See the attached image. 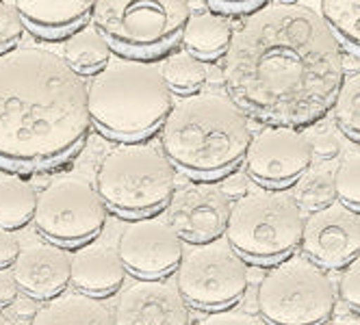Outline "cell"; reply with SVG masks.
Listing matches in <instances>:
<instances>
[{
  "label": "cell",
  "instance_id": "6da1fadb",
  "mask_svg": "<svg viewBox=\"0 0 360 325\" xmlns=\"http://www.w3.org/2000/svg\"><path fill=\"white\" fill-rule=\"evenodd\" d=\"M224 83L248 113L282 126L323 117L345 81L341 39L302 3H267L235 31L224 55Z\"/></svg>",
  "mask_w": 360,
  "mask_h": 325
},
{
  "label": "cell",
  "instance_id": "7a4b0ae2",
  "mask_svg": "<svg viewBox=\"0 0 360 325\" xmlns=\"http://www.w3.org/2000/svg\"><path fill=\"white\" fill-rule=\"evenodd\" d=\"M89 124L87 85L63 57L37 46L0 55V161L57 163L83 143Z\"/></svg>",
  "mask_w": 360,
  "mask_h": 325
},
{
  "label": "cell",
  "instance_id": "3957f363",
  "mask_svg": "<svg viewBox=\"0 0 360 325\" xmlns=\"http://www.w3.org/2000/svg\"><path fill=\"white\" fill-rule=\"evenodd\" d=\"M252 143L248 113L221 93H191L172 107L161 145L167 159L195 176L235 169Z\"/></svg>",
  "mask_w": 360,
  "mask_h": 325
},
{
  "label": "cell",
  "instance_id": "277c9868",
  "mask_svg": "<svg viewBox=\"0 0 360 325\" xmlns=\"http://www.w3.org/2000/svg\"><path fill=\"white\" fill-rule=\"evenodd\" d=\"M89 117L113 139H141L172 111V89L159 67L146 61H115L94 74L87 87Z\"/></svg>",
  "mask_w": 360,
  "mask_h": 325
},
{
  "label": "cell",
  "instance_id": "5b68a950",
  "mask_svg": "<svg viewBox=\"0 0 360 325\" xmlns=\"http://www.w3.org/2000/svg\"><path fill=\"white\" fill-rule=\"evenodd\" d=\"M96 189L113 211L148 215L169 202L176 189V169L159 147L122 143L100 161Z\"/></svg>",
  "mask_w": 360,
  "mask_h": 325
},
{
  "label": "cell",
  "instance_id": "8992f818",
  "mask_svg": "<svg viewBox=\"0 0 360 325\" xmlns=\"http://www.w3.org/2000/svg\"><path fill=\"white\" fill-rule=\"evenodd\" d=\"M302 206L289 191L254 189L230 208L226 237L241 256L278 260L289 256L302 241Z\"/></svg>",
  "mask_w": 360,
  "mask_h": 325
},
{
  "label": "cell",
  "instance_id": "52a82bcc",
  "mask_svg": "<svg viewBox=\"0 0 360 325\" xmlns=\"http://www.w3.org/2000/svg\"><path fill=\"white\" fill-rule=\"evenodd\" d=\"M191 7L185 0H102L94 5L96 27L122 55H161L183 37Z\"/></svg>",
  "mask_w": 360,
  "mask_h": 325
},
{
  "label": "cell",
  "instance_id": "ba28073f",
  "mask_svg": "<svg viewBox=\"0 0 360 325\" xmlns=\"http://www.w3.org/2000/svg\"><path fill=\"white\" fill-rule=\"evenodd\" d=\"M256 304L269 325H323L337 308V291L323 267L289 256L263 276Z\"/></svg>",
  "mask_w": 360,
  "mask_h": 325
},
{
  "label": "cell",
  "instance_id": "9c48e42d",
  "mask_svg": "<svg viewBox=\"0 0 360 325\" xmlns=\"http://www.w3.org/2000/svg\"><path fill=\"white\" fill-rule=\"evenodd\" d=\"M176 286L195 308L221 310L245 295L250 273L243 256L228 241L191 245L178 263Z\"/></svg>",
  "mask_w": 360,
  "mask_h": 325
},
{
  "label": "cell",
  "instance_id": "30bf717a",
  "mask_svg": "<svg viewBox=\"0 0 360 325\" xmlns=\"http://www.w3.org/2000/svg\"><path fill=\"white\" fill-rule=\"evenodd\" d=\"M33 221L46 239L79 245L102 230L107 221V204L85 178L63 176L37 195Z\"/></svg>",
  "mask_w": 360,
  "mask_h": 325
},
{
  "label": "cell",
  "instance_id": "8fae6325",
  "mask_svg": "<svg viewBox=\"0 0 360 325\" xmlns=\"http://www.w3.org/2000/svg\"><path fill=\"white\" fill-rule=\"evenodd\" d=\"M311 163L313 147L308 135L282 124H271L254 135L245 154L248 173L269 187H282L297 180Z\"/></svg>",
  "mask_w": 360,
  "mask_h": 325
},
{
  "label": "cell",
  "instance_id": "7c38bea8",
  "mask_svg": "<svg viewBox=\"0 0 360 325\" xmlns=\"http://www.w3.org/2000/svg\"><path fill=\"white\" fill-rule=\"evenodd\" d=\"M185 254L183 239L161 217H139L126 223L117 241L124 267L141 278H161L174 271Z\"/></svg>",
  "mask_w": 360,
  "mask_h": 325
},
{
  "label": "cell",
  "instance_id": "4fadbf2b",
  "mask_svg": "<svg viewBox=\"0 0 360 325\" xmlns=\"http://www.w3.org/2000/svg\"><path fill=\"white\" fill-rule=\"evenodd\" d=\"M302 249L323 269H341L360 256V215L332 202L304 219Z\"/></svg>",
  "mask_w": 360,
  "mask_h": 325
},
{
  "label": "cell",
  "instance_id": "5bb4252c",
  "mask_svg": "<svg viewBox=\"0 0 360 325\" xmlns=\"http://www.w3.org/2000/svg\"><path fill=\"white\" fill-rule=\"evenodd\" d=\"M228 217V195L215 185H185L167 202V221L191 245L219 239L226 232Z\"/></svg>",
  "mask_w": 360,
  "mask_h": 325
},
{
  "label": "cell",
  "instance_id": "9a60e30c",
  "mask_svg": "<svg viewBox=\"0 0 360 325\" xmlns=\"http://www.w3.org/2000/svg\"><path fill=\"white\" fill-rule=\"evenodd\" d=\"M115 325H189V302L176 284L143 278L122 291L115 302Z\"/></svg>",
  "mask_w": 360,
  "mask_h": 325
},
{
  "label": "cell",
  "instance_id": "2e32d148",
  "mask_svg": "<svg viewBox=\"0 0 360 325\" xmlns=\"http://www.w3.org/2000/svg\"><path fill=\"white\" fill-rule=\"evenodd\" d=\"M18 286L33 299H55L72 282V256L59 243H31L13 260Z\"/></svg>",
  "mask_w": 360,
  "mask_h": 325
},
{
  "label": "cell",
  "instance_id": "e0dca14e",
  "mask_svg": "<svg viewBox=\"0 0 360 325\" xmlns=\"http://www.w3.org/2000/svg\"><path fill=\"white\" fill-rule=\"evenodd\" d=\"M126 278V267L109 245L87 243L72 254V284L85 295L115 293Z\"/></svg>",
  "mask_w": 360,
  "mask_h": 325
},
{
  "label": "cell",
  "instance_id": "ac0fdd59",
  "mask_svg": "<svg viewBox=\"0 0 360 325\" xmlns=\"http://www.w3.org/2000/svg\"><path fill=\"white\" fill-rule=\"evenodd\" d=\"M22 22L27 27L41 35V37H61L70 31L83 27V22L94 13V3H31V0H20L15 3Z\"/></svg>",
  "mask_w": 360,
  "mask_h": 325
},
{
  "label": "cell",
  "instance_id": "d6986e66",
  "mask_svg": "<svg viewBox=\"0 0 360 325\" xmlns=\"http://www.w3.org/2000/svg\"><path fill=\"white\" fill-rule=\"evenodd\" d=\"M29 325H115V317L98 297L61 293L37 308Z\"/></svg>",
  "mask_w": 360,
  "mask_h": 325
},
{
  "label": "cell",
  "instance_id": "ffe728a7",
  "mask_svg": "<svg viewBox=\"0 0 360 325\" xmlns=\"http://www.w3.org/2000/svg\"><path fill=\"white\" fill-rule=\"evenodd\" d=\"M233 27L230 22L217 13L204 11L189 18L183 31V44L187 53L198 59H215L226 55V50L233 41Z\"/></svg>",
  "mask_w": 360,
  "mask_h": 325
},
{
  "label": "cell",
  "instance_id": "44dd1931",
  "mask_svg": "<svg viewBox=\"0 0 360 325\" xmlns=\"http://www.w3.org/2000/svg\"><path fill=\"white\" fill-rule=\"evenodd\" d=\"M65 63L79 74H98L105 69L111 59V46L100 31L83 29L76 31L63 46Z\"/></svg>",
  "mask_w": 360,
  "mask_h": 325
},
{
  "label": "cell",
  "instance_id": "7402d4cb",
  "mask_svg": "<svg viewBox=\"0 0 360 325\" xmlns=\"http://www.w3.org/2000/svg\"><path fill=\"white\" fill-rule=\"evenodd\" d=\"M37 206L35 189L13 173H0V226L13 230L33 219Z\"/></svg>",
  "mask_w": 360,
  "mask_h": 325
},
{
  "label": "cell",
  "instance_id": "603a6c76",
  "mask_svg": "<svg viewBox=\"0 0 360 325\" xmlns=\"http://www.w3.org/2000/svg\"><path fill=\"white\" fill-rule=\"evenodd\" d=\"M161 74L172 91L193 93L207 81V65L189 53H174L163 61Z\"/></svg>",
  "mask_w": 360,
  "mask_h": 325
},
{
  "label": "cell",
  "instance_id": "cb8c5ba5",
  "mask_svg": "<svg viewBox=\"0 0 360 325\" xmlns=\"http://www.w3.org/2000/svg\"><path fill=\"white\" fill-rule=\"evenodd\" d=\"M321 15L334 35L360 53V0H323Z\"/></svg>",
  "mask_w": 360,
  "mask_h": 325
},
{
  "label": "cell",
  "instance_id": "d4e9b609",
  "mask_svg": "<svg viewBox=\"0 0 360 325\" xmlns=\"http://www.w3.org/2000/svg\"><path fill=\"white\" fill-rule=\"evenodd\" d=\"M334 117L343 133L360 139V69L343 81L334 100Z\"/></svg>",
  "mask_w": 360,
  "mask_h": 325
},
{
  "label": "cell",
  "instance_id": "484cf974",
  "mask_svg": "<svg viewBox=\"0 0 360 325\" xmlns=\"http://www.w3.org/2000/svg\"><path fill=\"white\" fill-rule=\"evenodd\" d=\"M295 199L302 208H308L311 213L326 208L337 199V187H334V176L326 171H313L297 183Z\"/></svg>",
  "mask_w": 360,
  "mask_h": 325
},
{
  "label": "cell",
  "instance_id": "4316f807",
  "mask_svg": "<svg viewBox=\"0 0 360 325\" xmlns=\"http://www.w3.org/2000/svg\"><path fill=\"white\" fill-rule=\"evenodd\" d=\"M334 187L339 199L349 208H360V150L347 154L337 173H334Z\"/></svg>",
  "mask_w": 360,
  "mask_h": 325
},
{
  "label": "cell",
  "instance_id": "83f0119b",
  "mask_svg": "<svg viewBox=\"0 0 360 325\" xmlns=\"http://www.w3.org/2000/svg\"><path fill=\"white\" fill-rule=\"evenodd\" d=\"M24 33V22L15 3H0V55L11 50Z\"/></svg>",
  "mask_w": 360,
  "mask_h": 325
},
{
  "label": "cell",
  "instance_id": "f1b7e54d",
  "mask_svg": "<svg viewBox=\"0 0 360 325\" xmlns=\"http://www.w3.org/2000/svg\"><path fill=\"white\" fill-rule=\"evenodd\" d=\"M339 295L349 308L360 312V256L345 265V271L339 280Z\"/></svg>",
  "mask_w": 360,
  "mask_h": 325
},
{
  "label": "cell",
  "instance_id": "f546056e",
  "mask_svg": "<svg viewBox=\"0 0 360 325\" xmlns=\"http://www.w3.org/2000/svg\"><path fill=\"white\" fill-rule=\"evenodd\" d=\"M193 325H269L263 317H256L243 310H215L202 317Z\"/></svg>",
  "mask_w": 360,
  "mask_h": 325
},
{
  "label": "cell",
  "instance_id": "4dcf8cb0",
  "mask_svg": "<svg viewBox=\"0 0 360 325\" xmlns=\"http://www.w3.org/2000/svg\"><path fill=\"white\" fill-rule=\"evenodd\" d=\"M267 5V0H248V3H221V0H209L207 7L211 13H217L221 18L226 15H254Z\"/></svg>",
  "mask_w": 360,
  "mask_h": 325
},
{
  "label": "cell",
  "instance_id": "1f68e13d",
  "mask_svg": "<svg viewBox=\"0 0 360 325\" xmlns=\"http://www.w3.org/2000/svg\"><path fill=\"white\" fill-rule=\"evenodd\" d=\"M311 141V147H313V157H319V159H332L341 152V141L339 137L330 133V131H321V133H315L313 137H308Z\"/></svg>",
  "mask_w": 360,
  "mask_h": 325
},
{
  "label": "cell",
  "instance_id": "d6a6232c",
  "mask_svg": "<svg viewBox=\"0 0 360 325\" xmlns=\"http://www.w3.org/2000/svg\"><path fill=\"white\" fill-rule=\"evenodd\" d=\"M18 254H20V241H18V237L11 230L0 226V267L11 265L18 258Z\"/></svg>",
  "mask_w": 360,
  "mask_h": 325
},
{
  "label": "cell",
  "instance_id": "836d02e7",
  "mask_svg": "<svg viewBox=\"0 0 360 325\" xmlns=\"http://www.w3.org/2000/svg\"><path fill=\"white\" fill-rule=\"evenodd\" d=\"M18 293H20V286L15 282L13 271H9L7 267H0V308L11 306L15 302Z\"/></svg>",
  "mask_w": 360,
  "mask_h": 325
},
{
  "label": "cell",
  "instance_id": "e575fe53",
  "mask_svg": "<svg viewBox=\"0 0 360 325\" xmlns=\"http://www.w3.org/2000/svg\"><path fill=\"white\" fill-rule=\"evenodd\" d=\"M11 306H13V312H15L18 319H33L35 312H37L35 299L31 295H27V297H15V302Z\"/></svg>",
  "mask_w": 360,
  "mask_h": 325
},
{
  "label": "cell",
  "instance_id": "d590c367",
  "mask_svg": "<svg viewBox=\"0 0 360 325\" xmlns=\"http://www.w3.org/2000/svg\"><path fill=\"white\" fill-rule=\"evenodd\" d=\"M245 187H248V185H245V180H243L241 176H235V178H228L219 189H221L226 195H239V193H243V195H245V193H248V191H245Z\"/></svg>",
  "mask_w": 360,
  "mask_h": 325
},
{
  "label": "cell",
  "instance_id": "8d00e7d4",
  "mask_svg": "<svg viewBox=\"0 0 360 325\" xmlns=\"http://www.w3.org/2000/svg\"><path fill=\"white\" fill-rule=\"evenodd\" d=\"M323 325H360V314H352V317H341V319H334L328 321Z\"/></svg>",
  "mask_w": 360,
  "mask_h": 325
},
{
  "label": "cell",
  "instance_id": "74e56055",
  "mask_svg": "<svg viewBox=\"0 0 360 325\" xmlns=\"http://www.w3.org/2000/svg\"><path fill=\"white\" fill-rule=\"evenodd\" d=\"M0 325H11V321H9L3 312H0Z\"/></svg>",
  "mask_w": 360,
  "mask_h": 325
}]
</instances>
